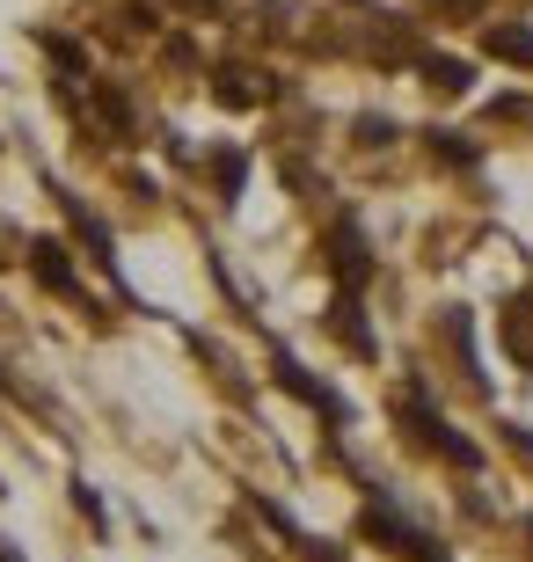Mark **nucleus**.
I'll list each match as a JSON object with an SVG mask.
<instances>
[{
	"label": "nucleus",
	"instance_id": "6e6552de",
	"mask_svg": "<svg viewBox=\"0 0 533 562\" xmlns=\"http://www.w3.org/2000/svg\"><path fill=\"white\" fill-rule=\"evenodd\" d=\"M417 74H424L438 95H468V66H460V59H438V52H424V59H417Z\"/></svg>",
	"mask_w": 533,
	"mask_h": 562
},
{
	"label": "nucleus",
	"instance_id": "f03ea898",
	"mask_svg": "<svg viewBox=\"0 0 533 562\" xmlns=\"http://www.w3.org/2000/svg\"><path fill=\"white\" fill-rule=\"evenodd\" d=\"M329 271H336V292H358L373 278V256H366V234H358V220H336L329 227Z\"/></svg>",
	"mask_w": 533,
	"mask_h": 562
},
{
	"label": "nucleus",
	"instance_id": "1a4fd4ad",
	"mask_svg": "<svg viewBox=\"0 0 533 562\" xmlns=\"http://www.w3.org/2000/svg\"><path fill=\"white\" fill-rule=\"evenodd\" d=\"M212 183H220V198H242V183H248V154H242V146L212 154Z\"/></svg>",
	"mask_w": 533,
	"mask_h": 562
},
{
	"label": "nucleus",
	"instance_id": "9b49d317",
	"mask_svg": "<svg viewBox=\"0 0 533 562\" xmlns=\"http://www.w3.org/2000/svg\"><path fill=\"white\" fill-rule=\"evenodd\" d=\"M504 336H512V358H519V366H533V322H526V307L504 322Z\"/></svg>",
	"mask_w": 533,
	"mask_h": 562
},
{
	"label": "nucleus",
	"instance_id": "ddd939ff",
	"mask_svg": "<svg viewBox=\"0 0 533 562\" xmlns=\"http://www.w3.org/2000/svg\"><path fill=\"white\" fill-rule=\"evenodd\" d=\"M358 139H366V146H388L395 125H388V117H366V125H358Z\"/></svg>",
	"mask_w": 533,
	"mask_h": 562
},
{
	"label": "nucleus",
	"instance_id": "39448f33",
	"mask_svg": "<svg viewBox=\"0 0 533 562\" xmlns=\"http://www.w3.org/2000/svg\"><path fill=\"white\" fill-rule=\"evenodd\" d=\"M329 329L344 336L358 358H380V344H373V329H366V307H358V292H336V307H329Z\"/></svg>",
	"mask_w": 533,
	"mask_h": 562
},
{
	"label": "nucleus",
	"instance_id": "20e7f679",
	"mask_svg": "<svg viewBox=\"0 0 533 562\" xmlns=\"http://www.w3.org/2000/svg\"><path fill=\"white\" fill-rule=\"evenodd\" d=\"M30 271H37L44 292H59V300H81V278H74V263H66L59 241H30Z\"/></svg>",
	"mask_w": 533,
	"mask_h": 562
},
{
	"label": "nucleus",
	"instance_id": "9d476101",
	"mask_svg": "<svg viewBox=\"0 0 533 562\" xmlns=\"http://www.w3.org/2000/svg\"><path fill=\"white\" fill-rule=\"evenodd\" d=\"M431 139V154H438V161H453V168H475V146L460 139V132H424Z\"/></svg>",
	"mask_w": 533,
	"mask_h": 562
},
{
	"label": "nucleus",
	"instance_id": "423d86ee",
	"mask_svg": "<svg viewBox=\"0 0 533 562\" xmlns=\"http://www.w3.org/2000/svg\"><path fill=\"white\" fill-rule=\"evenodd\" d=\"M212 95H220L226 110H256V103H270V81H264V74H248V66H220Z\"/></svg>",
	"mask_w": 533,
	"mask_h": 562
},
{
	"label": "nucleus",
	"instance_id": "0eeeda50",
	"mask_svg": "<svg viewBox=\"0 0 533 562\" xmlns=\"http://www.w3.org/2000/svg\"><path fill=\"white\" fill-rule=\"evenodd\" d=\"M482 52L504 66H533V30H482Z\"/></svg>",
	"mask_w": 533,
	"mask_h": 562
},
{
	"label": "nucleus",
	"instance_id": "f8f14e48",
	"mask_svg": "<svg viewBox=\"0 0 533 562\" xmlns=\"http://www.w3.org/2000/svg\"><path fill=\"white\" fill-rule=\"evenodd\" d=\"M96 103H103V117H110L118 132H132V103H124L118 88H96Z\"/></svg>",
	"mask_w": 533,
	"mask_h": 562
},
{
	"label": "nucleus",
	"instance_id": "7ed1b4c3",
	"mask_svg": "<svg viewBox=\"0 0 533 562\" xmlns=\"http://www.w3.org/2000/svg\"><path fill=\"white\" fill-rule=\"evenodd\" d=\"M270 373H278V387H286L292 402H308L314 417H329V424H344V395H329V387H322V380L308 373V366H300V358H286V351H278V358H270Z\"/></svg>",
	"mask_w": 533,
	"mask_h": 562
},
{
	"label": "nucleus",
	"instance_id": "f257e3e1",
	"mask_svg": "<svg viewBox=\"0 0 533 562\" xmlns=\"http://www.w3.org/2000/svg\"><path fill=\"white\" fill-rule=\"evenodd\" d=\"M395 417L410 424V438H417V446H431V453H446L453 468H482V446L453 431V424L438 417V409H431V395H424V387H410V395L395 402Z\"/></svg>",
	"mask_w": 533,
	"mask_h": 562
},
{
	"label": "nucleus",
	"instance_id": "4468645a",
	"mask_svg": "<svg viewBox=\"0 0 533 562\" xmlns=\"http://www.w3.org/2000/svg\"><path fill=\"white\" fill-rule=\"evenodd\" d=\"M0 562H22V555H15V548H8V541H0Z\"/></svg>",
	"mask_w": 533,
	"mask_h": 562
}]
</instances>
